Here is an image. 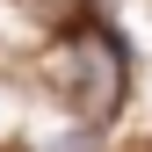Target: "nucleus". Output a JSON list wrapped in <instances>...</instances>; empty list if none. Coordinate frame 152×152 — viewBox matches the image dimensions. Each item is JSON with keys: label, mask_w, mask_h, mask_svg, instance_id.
Returning a JSON list of instances; mask_svg holds the SVG:
<instances>
[{"label": "nucleus", "mask_w": 152, "mask_h": 152, "mask_svg": "<svg viewBox=\"0 0 152 152\" xmlns=\"http://www.w3.org/2000/svg\"><path fill=\"white\" fill-rule=\"evenodd\" d=\"M65 72H72V87H80L87 116H109V109L123 102V51L109 44L102 29H80V36H72V51H65Z\"/></svg>", "instance_id": "nucleus-1"}, {"label": "nucleus", "mask_w": 152, "mask_h": 152, "mask_svg": "<svg viewBox=\"0 0 152 152\" xmlns=\"http://www.w3.org/2000/svg\"><path fill=\"white\" fill-rule=\"evenodd\" d=\"M51 152H87V138H65V145H51Z\"/></svg>", "instance_id": "nucleus-2"}]
</instances>
